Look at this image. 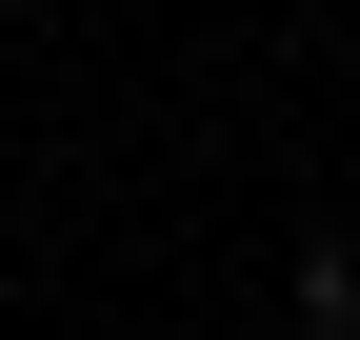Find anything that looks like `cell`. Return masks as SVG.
I'll list each match as a JSON object with an SVG mask.
<instances>
[{"instance_id":"6da1fadb","label":"cell","mask_w":360,"mask_h":340,"mask_svg":"<svg viewBox=\"0 0 360 340\" xmlns=\"http://www.w3.org/2000/svg\"><path fill=\"white\" fill-rule=\"evenodd\" d=\"M300 340H360V240H321V261H300Z\"/></svg>"}]
</instances>
